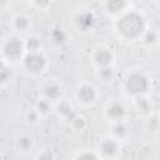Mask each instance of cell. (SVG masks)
I'll return each mask as SVG.
<instances>
[{"mask_svg": "<svg viewBox=\"0 0 160 160\" xmlns=\"http://www.w3.org/2000/svg\"><path fill=\"white\" fill-rule=\"evenodd\" d=\"M149 28L145 15L136 9H129L112 20L115 36L124 42L140 41L142 34Z\"/></svg>", "mask_w": 160, "mask_h": 160, "instance_id": "obj_1", "label": "cell"}, {"mask_svg": "<svg viewBox=\"0 0 160 160\" xmlns=\"http://www.w3.org/2000/svg\"><path fill=\"white\" fill-rule=\"evenodd\" d=\"M0 54H1V61L12 65L15 62H20L24 55L26 54L24 39L12 32L4 36L0 44Z\"/></svg>", "mask_w": 160, "mask_h": 160, "instance_id": "obj_2", "label": "cell"}, {"mask_svg": "<svg viewBox=\"0 0 160 160\" xmlns=\"http://www.w3.org/2000/svg\"><path fill=\"white\" fill-rule=\"evenodd\" d=\"M150 86H151V82L149 76L140 70L129 71L122 81V89L125 94L130 98L141 95V94H149Z\"/></svg>", "mask_w": 160, "mask_h": 160, "instance_id": "obj_3", "label": "cell"}, {"mask_svg": "<svg viewBox=\"0 0 160 160\" xmlns=\"http://www.w3.org/2000/svg\"><path fill=\"white\" fill-rule=\"evenodd\" d=\"M20 66L30 76H40L42 75L49 68V60L46 54L41 51L26 52L20 61Z\"/></svg>", "mask_w": 160, "mask_h": 160, "instance_id": "obj_4", "label": "cell"}, {"mask_svg": "<svg viewBox=\"0 0 160 160\" xmlns=\"http://www.w3.org/2000/svg\"><path fill=\"white\" fill-rule=\"evenodd\" d=\"M74 96H75L76 102L80 106L89 108V106H92V105H95L98 102L100 92H99L98 88L92 82L84 81V82H80L76 86Z\"/></svg>", "mask_w": 160, "mask_h": 160, "instance_id": "obj_5", "label": "cell"}, {"mask_svg": "<svg viewBox=\"0 0 160 160\" xmlns=\"http://www.w3.org/2000/svg\"><path fill=\"white\" fill-rule=\"evenodd\" d=\"M115 59H116L115 51L109 45H99L90 54V62L95 68V70L101 68L114 66Z\"/></svg>", "mask_w": 160, "mask_h": 160, "instance_id": "obj_6", "label": "cell"}, {"mask_svg": "<svg viewBox=\"0 0 160 160\" xmlns=\"http://www.w3.org/2000/svg\"><path fill=\"white\" fill-rule=\"evenodd\" d=\"M95 150L99 152L102 160H115L121 152V141L108 134L99 139Z\"/></svg>", "mask_w": 160, "mask_h": 160, "instance_id": "obj_7", "label": "cell"}, {"mask_svg": "<svg viewBox=\"0 0 160 160\" xmlns=\"http://www.w3.org/2000/svg\"><path fill=\"white\" fill-rule=\"evenodd\" d=\"M104 116L109 121V124L126 120L128 108L124 104V101H121L119 99H111L104 106Z\"/></svg>", "mask_w": 160, "mask_h": 160, "instance_id": "obj_8", "label": "cell"}, {"mask_svg": "<svg viewBox=\"0 0 160 160\" xmlns=\"http://www.w3.org/2000/svg\"><path fill=\"white\" fill-rule=\"evenodd\" d=\"M39 92H40L41 98L49 100L54 105L64 99V88L59 81H56L54 79L44 81L40 85Z\"/></svg>", "mask_w": 160, "mask_h": 160, "instance_id": "obj_9", "label": "cell"}, {"mask_svg": "<svg viewBox=\"0 0 160 160\" xmlns=\"http://www.w3.org/2000/svg\"><path fill=\"white\" fill-rule=\"evenodd\" d=\"M134 111L142 119H148L154 114V102L149 94H141L130 98Z\"/></svg>", "mask_w": 160, "mask_h": 160, "instance_id": "obj_10", "label": "cell"}, {"mask_svg": "<svg viewBox=\"0 0 160 160\" xmlns=\"http://www.w3.org/2000/svg\"><path fill=\"white\" fill-rule=\"evenodd\" d=\"M32 28L31 18L26 12H15L10 19V29L12 34H16L19 36L29 35V31Z\"/></svg>", "mask_w": 160, "mask_h": 160, "instance_id": "obj_11", "label": "cell"}, {"mask_svg": "<svg viewBox=\"0 0 160 160\" xmlns=\"http://www.w3.org/2000/svg\"><path fill=\"white\" fill-rule=\"evenodd\" d=\"M101 5L104 9V12L112 19L120 16L122 12L131 9V2L126 0H108V1H104Z\"/></svg>", "mask_w": 160, "mask_h": 160, "instance_id": "obj_12", "label": "cell"}, {"mask_svg": "<svg viewBox=\"0 0 160 160\" xmlns=\"http://www.w3.org/2000/svg\"><path fill=\"white\" fill-rule=\"evenodd\" d=\"M54 111L56 112L58 118L69 126V124L71 122V120L78 115V111L74 109L72 104L66 100V99H62L61 101L56 102L54 105Z\"/></svg>", "mask_w": 160, "mask_h": 160, "instance_id": "obj_13", "label": "cell"}, {"mask_svg": "<svg viewBox=\"0 0 160 160\" xmlns=\"http://www.w3.org/2000/svg\"><path fill=\"white\" fill-rule=\"evenodd\" d=\"M96 24V18L94 15L92 11L89 10H81L78 12L76 18H75V26L80 30V31H91L94 29Z\"/></svg>", "mask_w": 160, "mask_h": 160, "instance_id": "obj_14", "label": "cell"}, {"mask_svg": "<svg viewBox=\"0 0 160 160\" xmlns=\"http://www.w3.org/2000/svg\"><path fill=\"white\" fill-rule=\"evenodd\" d=\"M110 135L119 141H125L131 136V128L128 120H121L110 124Z\"/></svg>", "mask_w": 160, "mask_h": 160, "instance_id": "obj_15", "label": "cell"}, {"mask_svg": "<svg viewBox=\"0 0 160 160\" xmlns=\"http://www.w3.org/2000/svg\"><path fill=\"white\" fill-rule=\"evenodd\" d=\"M49 38L51 42L56 46H64L69 41V34L61 26H54L49 32Z\"/></svg>", "mask_w": 160, "mask_h": 160, "instance_id": "obj_16", "label": "cell"}, {"mask_svg": "<svg viewBox=\"0 0 160 160\" xmlns=\"http://www.w3.org/2000/svg\"><path fill=\"white\" fill-rule=\"evenodd\" d=\"M15 78V70L14 65L1 61V69H0V86L4 89L6 88Z\"/></svg>", "mask_w": 160, "mask_h": 160, "instance_id": "obj_17", "label": "cell"}, {"mask_svg": "<svg viewBox=\"0 0 160 160\" xmlns=\"http://www.w3.org/2000/svg\"><path fill=\"white\" fill-rule=\"evenodd\" d=\"M159 41H160L159 31L156 29H154V28H150V26L145 30V32L142 34V36L140 39V42L146 48H152V46L158 45Z\"/></svg>", "mask_w": 160, "mask_h": 160, "instance_id": "obj_18", "label": "cell"}, {"mask_svg": "<svg viewBox=\"0 0 160 160\" xmlns=\"http://www.w3.org/2000/svg\"><path fill=\"white\" fill-rule=\"evenodd\" d=\"M35 144H34V139L30 135H20L16 140H15V148L19 152L22 154H28L34 149Z\"/></svg>", "mask_w": 160, "mask_h": 160, "instance_id": "obj_19", "label": "cell"}, {"mask_svg": "<svg viewBox=\"0 0 160 160\" xmlns=\"http://www.w3.org/2000/svg\"><path fill=\"white\" fill-rule=\"evenodd\" d=\"M95 75H96V78H98L102 84H109V82L114 81L116 72H115L114 66H108V68L96 69V70H95Z\"/></svg>", "mask_w": 160, "mask_h": 160, "instance_id": "obj_20", "label": "cell"}, {"mask_svg": "<svg viewBox=\"0 0 160 160\" xmlns=\"http://www.w3.org/2000/svg\"><path fill=\"white\" fill-rule=\"evenodd\" d=\"M25 49L26 52H34V51H41L42 50V44L41 39L38 35H28L25 39Z\"/></svg>", "mask_w": 160, "mask_h": 160, "instance_id": "obj_21", "label": "cell"}, {"mask_svg": "<svg viewBox=\"0 0 160 160\" xmlns=\"http://www.w3.org/2000/svg\"><path fill=\"white\" fill-rule=\"evenodd\" d=\"M34 108L38 110V112H39L42 118L46 116V115H49L51 111H54V104L50 102L49 100L41 98V96L38 98V100H36L35 104H34Z\"/></svg>", "mask_w": 160, "mask_h": 160, "instance_id": "obj_22", "label": "cell"}, {"mask_svg": "<svg viewBox=\"0 0 160 160\" xmlns=\"http://www.w3.org/2000/svg\"><path fill=\"white\" fill-rule=\"evenodd\" d=\"M71 160H102V158L99 155V152L96 150L84 149V150H80L79 152H76Z\"/></svg>", "mask_w": 160, "mask_h": 160, "instance_id": "obj_23", "label": "cell"}, {"mask_svg": "<svg viewBox=\"0 0 160 160\" xmlns=\"http://www.w3.org/2000/svg\"><path fill=\"white\" fill-rule=\"evenodd\" d=\"M24 118H25V121H26L29 125H31V126H35V125L40 124V122H41V119H42V116L38 112V110H36L34 106L26 110Z\"/></svg>", "mask_w": 160, "mask_h": 160, "instance_id": "obj_24", "label": "cell"}, {"mask_svg": "<svg viewBox=\"0 0 160 160\" xmlns=\"http://www.w3.org/2000/svg\"><path fill=\"white\" fill-rule=\"evenodd\" d=\"M69 126H70L72 130H75V131H82V130H85L86 126H88L86 118H85L84 115H81V114L78 112V115L71 120V122L69 124Z\"/></svg>", "mask_w": 160, "mask_h": 160, "instance_id": "obj_25", "label": "cell"}, {"mask_svg": "<svg viewBox=\"0 0 160 160\" xmlns=\"http://www.w3.org/2000/svg\"><path fill=\"white\" fill-rule=\"evenodd\" d=\"M29 5L38 11H45L49 9V6L51 4H50V1H45V0H31V1H29Z\"/></svg>", "mask_w": 160, "mask_h": 160, "instance_id": "obj_26", "label": "cell"}, {"mask_svg": "<svg viewBox=\"0 0 160 160\" xmlns=\"http://www.w3.org/2000/svg\"><path fill=\"white\" fill-rule=\"evenodd\" d=\"M34 160H56V155H55L51 150L44 149V150L39 151V152L35 155Z\"/></svg>", "mask_w": 160, "mask_h": 160, "instance_id": "obj_27", "label": "cell"}, {"mask_svg": "<svg viewBox=\"0 0 160 160\" xmlns=\"http://www.w3.org/2000/svg\"><path fill=\"white\" fill-rule=\"evenodd\" d=\"M158 118H159V120H160V112H159V115H158Z\"/></svg>", "mask_w": 160, "mask_h": 160, "instance_id": "obj_28", "label": "cell"}]
</instances>
